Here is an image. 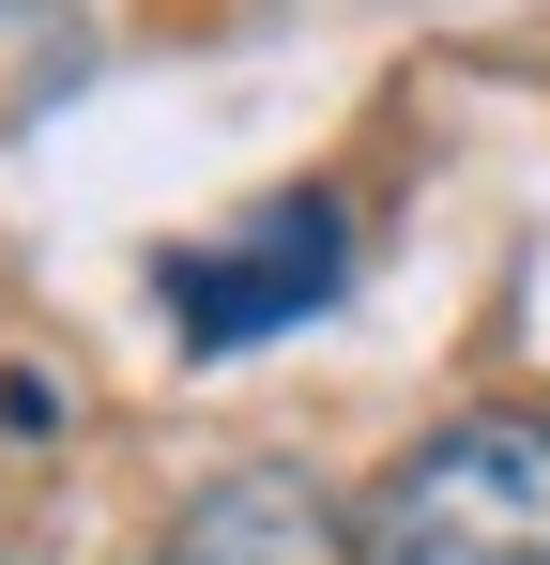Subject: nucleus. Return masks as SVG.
Instances as JSON below:
<instances>
[{
	"instance_id": "1",
	"label": "nucleus",
	"mask_w": 550,
	"mask_h": 565,
	"mask_svg": "<svg viewBox=\"0 0 550 565\" xmlns=\"http://www.w3.org/2000/svg\"><path fill=\"white\" fill-rule=\"evenodd\" d=\"M352 565H550V413H444L352 504Z\"/></svg>"
},
{
	"instance_id": "2",
	"label": "nucleus",
	"mask_w": 550,
	"mask_h": 565,
	"mask_svg": "<svg viewBox=\"0 0 550 565\" xmlns=\"http://www.w3.org/2000/svg\"><path fill=\"white\" fill-rule=\"evenodd\" d=\"M154 290H169L183 352H245V337H290V321H321V306L352 290V214H337V199H275V214H245V230L183 245Z\"/></svg>"
},
{
	"instance_id": "3",
	"label": "nucleus",
	"mask_w": 550,
	"mask_h": 565,
	"mask_svg": "<svg viewBox=\"0 0 550 565\" xmlns=\"http://www.w3.org/2000/svg\"><path fill=\"white\" fill-rule=\"evenodd\" d=\"M154 565H352V520L290 459H245L214 489H183V520L154 535Z\"/></svg>"
}]
</instances>
